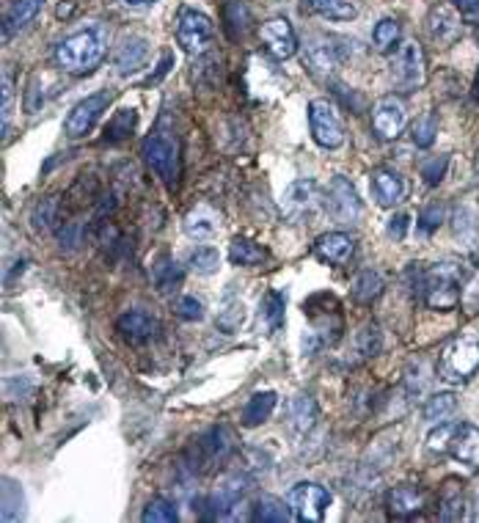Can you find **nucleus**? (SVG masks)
Masks as SVG:
<instances>
[{"label":"nucleus","instance_id":"1","mask_svg":"<svg viewBox=\"0 0 479 523\" xmlns=\"http://www.w3.org/2000/svg\"><path fill=\"white\" fill-rule=\"evenodd\" d=\"M56 64L72 75H89L105 58V36L100 28H83L56 45Z\"/></svg>","mask_w":479,"mask_h":523},{"label":"nucleus","instance_id":"2","mask_svg":"<svg viewBox=\"0 0 479 523\" xmlns=\"http://www.w3.org/2000/svg\"><path fill=\"white\" fill-rule=\"evenodd\" d=\"M427 449L435 455H452L468 468H479V427L441 424L427 435Z\"/></svg>","mask_w":479,"mask_h":523},{"label":"nucleus","instance_id":"3","mask_svg":"<svg viewBox=\"0 0 479 523\" xmlns=\"http://www.w3.org/2000/svg\"><path fill=\"white\" fill-rule=\"evenodd\" d=\"M463 281H466V273H463L460 262H439V265H432L421 276L427 306L435 312L455 309L460 300V292H463Z\"/></svg>","mask_w":479,"mask_h":523},{"label":"nucleus","instance_id":"4","mask_svg":"<svg viewBox=\"0 0 479 523\" xmlns=\"http://www.w3.org/2000/svg\"><path fill=\"white\" fill-rule=\"evenodd\" d=\"M479 372V341L460 336L439 356V377L449 386H463Z\"/></svg>","mask_w":479,"mask_h":523},{"label":"nucleus","instance_id":"5","mask_svg":"<svg viewBox=\"0 0 479 523\" xmlns=\"http://www.w3.org/2000/svg\"><path fill=\"white\" fill-rule=\"evenodd\" d=\"M144 160L146 165L157 173L163 180L165 188L177 191L180 185V173H182V165H180V144L173 136L168 133H152L146 141H144Z\"/></svg>","mask_w":479,"mask_h":523},{"label":"nucleus","instance_id":"6","mask_svg":"<svg viewBox=\"0 0 479 523\" xmlns=\"http://www.w3.org/2000/svg\"><path fill=\"white\" fill-rule=\"evenodd\" d=\"M323 193L325 191L315 180H300V182L289 185V191L281 199V215L287 217L289 224L309 221V217H315L320 212V207L325 204Z\"/></svg>","mask_w":479,"mask_h":523},{"label":"nucleus","instance_id":"7","mask_svg":"<svg viewBox=\"0 0 479 523\" xmlns=\"http://www.w3.org/2000/svg\"><path fill=\"white\" fill-rule=\"evenodd\" d=\"M177 41L188 56H193V58L204 56L215 41L212 20L196 9H185L177 20Z\"/></svg>","mask_w":479,"mask_h":523},{"label":"nucleus","instance_id":"8","mask_svg":"<svg viewBox=\"0 0 479 523\" xmlns=\"http://www.w3.org/2000/svg\"><path fill=\"white\" fill-rule=\"evenodd\" d=\"M323 201H325V212L333 217L339 224H353L359 221L361 215V199L353 188V182L347 177H333L328 185H325V193H323Z\"/></svg>","mask_w":479,"mask_h":523},{"label":"nucleus","instance_id":"9","mask_svg":"<svg viewBox=\"0 0 479 523\" xmlns=\"http://www.w3.org/2000/svg\"><path fill=\"white\" fill-rule=\"evenodd\" d=\"M287 504L295 518L320 523L325 518V510L331 507V491L315 483H300L287 493Z\"/></svg>","mask_w":479,"mask_h":523},{"label":"nucleus","instance_id":"10","mask_svg":"<svg viewBox=\"0 0 479 523\" xmlns=\"http://www.w3.org/2000/svg\"><path fill=\"white\" fill-rule=\"evenodd\" d=\"M309 124L312 136L323 149H339L344 144V127L339 121L336 108L328 100H312L309 102Z\"/></svg>","mask_w":479,"mask_h":523},{"label":"nucleus","instance_id":"11","mask_svg":"<svg viewBox=\"0 0 479 523\" xmlns=\"http://www.w3.org/2000/svg\"><path fill=\"white\" fill-rule=\"evenodd\" d=\"M372 129L380 141H397L405 129V105L400 97H380L372 105Z\"/></svg>","mask_w":479,"mask_h":523},{"label":"nucleus","instance_id":"12","mask_svg":"<svg viewBox=\"0 0 479 523\" xmlns=\"http://www.w3.org/2000/svg\"><path fill=\"white\" fill-rule=\"evenodd\" d=\"M259 41H262V48L276 61H287L297 53V36L284 17H273L262 22V28H259Z\"/></svg>","mask_w":479,"mask_h":523},{"label":"nucleus","instance_id":"13","mask_svg":"<svg viewBox=\"0 0 479 523\" xmlns=\"http://www.w3.org/2000/svg\"><path fill=\"white\" fill-rule=\"evenodd\" d=\"M108 100H111L108 94H92V97L80 100L64 121L67 136L69 138H85L89 136L94 129V124H97V119H100V113H102V108L108 105Z\"/></svg>","mask_w":479,"mask_h":523},{"label":"nucleus","instance_id":"14","mask_svg":"<svg viewBox=\"0 0 479 523\" xmlns=\"http://www.w3.org/2000/svg\"><path fill=\"white\" fill-rule=\"evenodd\" d=\"M395 80L405 92H416L424 83V58L416 41H405L395 56Z\"/></svg>","mask_w":479,"mask_h":523},{"label":"nucleus","instance_id":"15","mask_svg":"<svg viewBox=\"0 0 479 523\" xmlns=\"http://www.w3.org/2000/svg\"><path fill=\"white\" fill-rule=\"evenodd\" d=\"M408 182L391 168H377L372 173V196L377 199L380 207H397L408 196Z\"/></svg>","mask_w":479,"mask_h":523},{"label":"nucleus","instance_id":"16","mask_svg":"<svg viewBox=\"0 0 479 523\" xmlns=\"http://www.w3.org/2000/svg\"><path fill=\"white\" fill-rule=\"evenodd\" d=\"M460 31H463V22L452 6H435L427 14V33L432 41H439L441 48L452 45V41L460 36Z\"/></svg>","mask_w":479,"mask_h":523},{"label":"nucleus","instance_id":"17","mask_svg":"<svg viewBox=\"0 0 479 523\" xmlns=\"http://www.w3.org/2000/svg\"><path fill=\"white\" fill-rule=\"evenodd\" d=\"M315 251L323 262H328V265H344V262H350V256L356 253V243L350 235L344 232H325L317 237L315 243Z\"/></svg>","mask_w":479,"mask_h":523},{"label":"nucleus","instance_id":"18","mask_svg":"<svg viewBox=\"0 0 479 523\" xmlns=\"http://www.w3.org/2000/svg\"><path fill=\"white\" fill-rule=\"evenodd\" d=\"M149 58V39L144 36H129L116 53V72L119 75H136L146 66Z\"/></svg>","mask_w":479,"mask_h":523},{"label":"nucleus","instance_id":"19","mask_svg":"<svg viewBox=\"0 0 479 523\" xmlns=\"http://www.w3.org/2000/svg\"><path fill=\"white\" fill-rule=\"evenodd\" d=\"M317 416H320V408L315 403V397L309 394H295L289 403H287V424L303 435V432H309L315 424H317Z\"/></svg>","mask_w":479,"mask_h":523},{"label":"nucleus","instance_id":"20","mask_svg":"<svg viewBox=\"0 0 479 523\" xmlns=\"http://www.w3.org/2000/svg\"><path fill=\"white\" fill-rule=\"evenodd\" d=\"M303 53H306V66L315 77L320 80H328L339 64V56L333 50V45H325L323 39L317 41H306V48H303Z\"/></svg>","mask_w":479,"mask_h":523},{"label":"nucleus","instance_id":"21","mask_svg":"<svg viewBox=\"0 0 479 523\" xmlns=\"http://www.w3.org/2000/svg\"><path fill=\"white\" fill-rule=\"evenodd\" d=\"M424 507V493L416 485H397L388 491V512L395 518H413Z\"/></svg>","mask_w":479,"mask_h":523},{"label":"nucleus","instance_id":"22","mask_svg":"<svg viewBox=\"0 0 479 523\" xmlns=\"http://www.w3.org/2000/svg\"><path fill=\"white\" fill-rule=\"evenodd\" d=\"M221 229V221H217V212L209 209L207 204H199L196 209L188 212L185 217V235L193 240H212Z\"/></svg>","mask_w":479,"mask_h":523},{"label":"nucleus","instance_id":"23","mask_svg":"<svg viewBox=\"0 0 479 523\" xmlns=\"http://www.w3.org/2000/svg\"><path fill=\"white\" fill-rule=\"evenodd\" d=\"M235 447V435L229 432V427H212L209 432H204L199 439V452L204 457V463L221 460L232 452Z\"/></svg>","mask_w":479,"mask_h":523},{"label":"nucleus","instance_id":"24","mask_svg":"<svg viewBox=\"0 0 479 523\" xmlns=\"http://www.w3.org/2000/svg\"><path fill=\"white\" fill-rule=\"evenodd\" d=\"M116 325H119L121 336H124L127 341H133V344L149 341V339L155 336V331H157V323H155L149 315H144V312H127V315L119 317Z\"/></svg>","mask_w":479,"mask_h":523},{"label":"nucleus","instance_id":"25","mask_svg":"<svg viewBox=\"0 0 479 523\" xmlns=\"http://www.w3.org/2000/svg\"><path fill=\"white\" fill-rule=\"evenodd\" d=\"M268 248H262L253 240H245V237H235L232 245H229V259L232 265L237 268H256V265H265L268 262Z\"/></svg>","mask_w":479,"mask_h":523},{"label":"nucleus","instance_id":"26","mask_svg":"<svg viewBox=\"0 0 479 523\" xmlns=\"http://www.w3.org/2000/svg\"><path fill=\"white\" fill-rule=\"evenodd\" d=\"M276 403L279 397L273 394V391H259V394H253L243 411V424L245 427H259V424H265L273 411H276Z\"/></svg>","mask_w":479,"mask_h":523},{"label":"nucleus","instance_id":"27","mask_svg":"<svg viewBox=\"0 0 479 523\" xmlns=\"http://www.w3.org/2000/svg\"><path fill=\"white\" fill-rule=\"evenodd\" d=\"M41 9H45V0H14L9 9V17H6V39L12 36V31L14 33L25 31L39 17Z\"/></svg>","mask_w":479,"mask_h":523},{"label":"nucleus","instance_id":"28","mask_svg":"<svg viewBox=\"0 0 479 523\" xmlns=\"http://www.w3.org/2000/svg\"><path fill=\"white\" fill-rule=\"evenodd\" d=\"M224 20L229 25V33L235 39H243L251 28H253V14H251V6L245 0H226L224 6Z\"/></svg>","mask_w":479,"mask_h":523},{"label":"nucleus","instance_id":"29","mask_svg":"<svg viewBox=\"0 0 479 523\" xmlns=\"http://www.w3.org/2000/svg\"><path fill=\"white\" fill-rule=\"evenodd\" d=\"M182 281H185V273H182V268L173 262L171 256H160L157 259V265H155V284H157V289L160 292H177L180 287H182Z\"/></svg>","mask_w":479,"mask_h":523},{"label":"nucleus","instance_id":"30","mask_svg":"<svg viewBox=\"0 0 479 523\" xmlns=\"http://www.w3.org/2000/svg\"><path fill=\"white\" fill-rule=\"evenodd\" d=\"M435 136H439V119H435L432 111H427L411 121V138L419 149H430L435 144Z\"/></svg>","mask_w":479,"mask_h":523},{"label":"nucleus","instance_id":"31","mask_svg":"<svg viewBox=\"0 0 479 523\" xmlns=\"http://www.w3.org/2000/svg\"><path fill=\"white\" fill-rule=\"evenodd\" d=\"M457 411V397L449 394V391H441V394H432L424 408H421V419L424 421H444Z\"/></svg>","mask_w":479,"mask_h":523},{"label":"nucleus","instance_id":"32","mask_svg":"<svg viewBox=\"0 0 479 523\" xmlns=\"http://www.w3.org/2000/svg\"><path fill=\"white\" fill-rule=\"evenodd\" d=\"M312 9L328 20H336V22H347L356 17V6L353 0H309Z\"/></svg>","mask_w":479,"mask_h":523},{"label":"nucleus","instance_id":"33","mask_svg":"<svg viewBox=\"0 0 479 523\" xmlns=\"http://www.w3.org/2000/svg\"><path fill=\"white\" fill-rule=\"evenodd\" d=\"M295 515H292L289 504H281L276 499H262L253 507V520H259V523H287Z\"/></svg>","mask_w":479,"mask_h":523},{"label":"nucleus","instance_id":"34","mask_svg":"<svg viewBox=\"0 0 479 523\" xmlns=\"http://www.w3.org/2000/svg\"><path fill=\"white\" fill-rule=\"evenodd\" d=\"M259 320L265 331H276L284 323V297L279 292H268L262 306H259Z\"/></svg>","mask_w":479,"mask_h":523},{"label":"nucleus","instance_id":"35","mask_svg":"<svg viewBox=\"0 0 479 523\" xmlns=\"http://www.w3.org/2000/svg\"><path fill=\"white\" fill-rule=\"evenodd\" d=\"M22 507H25V499H22L20 483L4 479V523L22 520Z\"/></svg>","mask_w":479,"mask_h":523},{"label":"nucleus","instance_id":"36","mask_svg":"<svg viewBox=\"0 0 479 523\" xmlns=\"http://www.w3.org/2000/svg\"><path fill=\"white\" fill-rule=\"evenodd\" d=\"M372 41H375V48L377 50H395L400 45V22L397 20H391V17H383L375 31H372Z\"/></svg>","mask_w":479,"mask_h":523},{"label":"nucleus","instance_id":"37","mask_svg":"<svg viewBox=\"0 0 479 523\" xmlns=\"http://www.w3.org/2000/svg\"><path fill=\"white\" fill-rule=\"evenodd\" d=\"M188 268L199 276H212V273H217V268H221V253H217L215 248H196L188 259Z\"/></svg>","mask_w":479,"mask_h":523},{"label":"nucleus","instance_id":"38","mask_svg":"<svg viewBox=\"0 0 479 523\" xmlns=\"http://www.w3.org/2000/svg\"><path fill=\"white\" fill-rule=\"evenodd\" d=\"M133 129H136V113L133 111H119L111 124L105 127V141L116 144V141H124L133 136Z\"/></svg>","mask_w":479,"mask_h":523},{"label":"nucleus","instance_id":"39","mask_svg":"<svg viewBox=\"0 0 479 523\" xmlns=\"http://www.w3.org/2000/svg\"><path fill=\"white\" fill-rule=\"evenodd\" d=\"M383 292V279L375 270H364L356 281H353V297L359 303H372L377 295Z\"/></svg>","mask_w":479,"mask_h":523},{"label":"nucleus","instance_id":"40","mask_svg":"<svg viewBox=\"0 0 479 523\" xmlns=\"http://www.w3.org/2000/svg\"><path fill=\"white\" fill-rule=\"evenodd\" d=\"M141 520H146V523H177L180 520V512H177V507H173L168 499H152L146 504Z\"/></svg>","mask_w":479,"mask_h":523},{"label":"nucleus","instance_id":"41","mask_svg":"<svg viewBox=\"0 0 479 523\" xmlns=\"http://www.w3.org/2000/svg\"><path fill=\"white\" fill-rule=\"evenodd\" d=\"M356 347H359V353L361 356H377L380 353V347H383V333L377 331V325H364L356 336Z\"/></svg>","mask_w":479,"mask_h":523},{"label":"nucleus","instance_id":"42","mask_svg":"<svg viewBox=\"0 0 479 523\" xmlns=\"http://www.w3.org/2000/svg\"><path fill=\"white\" fill-rule=\"evenodd\" d=\"M457 485L460 483H449V493H447L444 507H441V518L444 520H460L463 518V491Z\"/></svg>","mask_w":479,"mask_h":523},{"label":"nucleus","instance_id":"43","mask_svg":"<svg viewBox=\"0 0 479 523\" xmlns=\"http://www.w3.org/2000/svg\"><path fill=\"white\" fill-rule=\"evenodd\" d=\"M447 168H449V157L439 155V157H432L421 165V177H424L427 185H439L447 177Z\"/></svg>","mask_w":479,"mask_h":523},{"label":"nucleus","instance_id":"44","mask_svg":"<svg viewBox=\"0 0 479 523\" xmlns=\"http://www.w3.org/2000/svg\"><path fill=\"white\" fill-rule=\"evenodd\" d=\"M441 221H444V207H441V204L427 207V209L421 212V217H419V232L427 237V235H432L435 229L441 226Z\"/></svg>","mask_w":479,"mask_h":523},{"label":"nucleus","instance_id":"45","mask_svg":"<svg viewBox=\"0 0 479 523\" xmlns=\"http://www.w3.org/2000/svg\"><path fill=\"white\" fill-rule=\"evenodd\" d=\"M177 315H180L182 320H193V323H199V320L204 317V306H201V300H199V297H191V295L180 297V300H177Z\"/></svg>","mask_w":479,"mask_h":523},{"label":"nucleus","instance_id":"46","mask_svg":"<svg viewBox=\"0 0 479 523\" xmlns=\"http://www.w3.org/2000/svg\"><path fill=\"white\" fill-rule=\"evenodd\" d=\"M408 226H411V215H408V212H397V215L388 221V237H391V240H397V243L405 240Z\"/></svg>","mask_w":479,"mask_h":523},{"label":"nucleus","instance_id":"47","mask_svg":"<svg viewBox=\"0 0 479 523\" xmlns=\"http://www.w3.org/2000/svg\"><path fill=\"white\" fill-rule=\"evenodd\" d=\"M41 108V83L39 77L33 75L31 77V85H28V92H25V111L28 113H36Z\"/></svg>","mask_w":479,"mask_h":523},{"label":"nucleus","instance_id":"48","mask_svg":"<svg viewBox=\"0 0 479 523\" xmlns=\"http://www.w3.org/2000/svg\"><path fill=\"white\" fill-rule=\"evenodd\" d=\"M9 113H12V75L4 72V129H9Z\"/></svg>","mask_w":479,"mask_h":523},{"label":"nucleus","instance_id":"49","mask_svg":"<svg viewBox=\"0 0 479 523\" xmlns=\"http://www.w3.org/2000/svg\"><path fill=\"white\" fill-rule=\"evenodd\" d=\"M127 6H146V4H152V0H124Z\"/></svg>","mask_w":479,"mask_h":523},{"label":"nucleus","instance_id":"50","mask_svg":"<svg viewBox=\"0 0 479 523\" xmlns=\"http://www.w3.org/2000/svg\"><path fill=\"white\" fill-rule=\"evenodd\" d=\"M468 12H471V14H476V17H479V0H474V4H471V6H468Z\"/></svg>","mask_w":479,"mask_h":523},{"label":"nucleus","instance_id":"51","mask_svg":"<svg viewBox=\"0 0 479 523\" xmlns=\"http://www.w3.org/2000/svg\"><path fill=\"white\" fill-rule=\"evenodd\" d=\"M476 518H479V493H476Z\"/></svg>","mask_w":479,"mask_h":523}]
</instances>
